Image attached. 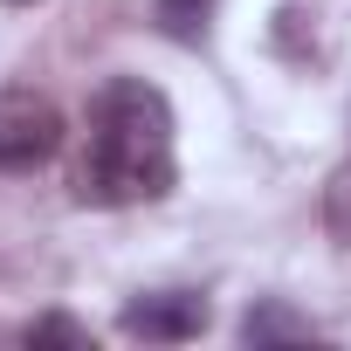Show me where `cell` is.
Wrapping results in <instances>:
<instances>
[{"mask_svg": "<svg viewBox=\"0 0 351 351\" xmlns=\"http://www.w3.org/2000/svg\"><path fill=\"white\" fill-rule=\"evenodd\" d=\"M180 165H172V104L145 76H117L90 104V145L76 165V200L90 207H138L165 200Z\"/></svg>", "mask_w": 351, "mask_h": 351, "instance_id": "1", "label": "cell"}, {"mask_svg": "<svg viewBox=\"0 0 351 351\" xmlns=\"http://www.w3.org/2000/svg\"><path fill=\"white\" fill-rule=\"evenodd\" d=\"M62 152V110L35 90L0 97V172H35Z\"/></svg>", "mask_w": 351, "mask_h": 351, "instance_id": "2", "label": "cell"}, {"mask_svg": "<svg viewBox=\"0 0 351 351\" xmlns=\"http://www.w3.org/2000/svg\"><path fill=\"white\" fill-rule=\"evenodd\" d=\"M207 324H214V310H207V296H193V289H152V296H131L124 317H117V330L138 337V344H186V337H200Z\"/></svg>", "mask_w": 351, "mask_h": 351, "instance_id": "3", "label": "cell"}, {"mask_svg": "<svg viewBox=\"0 0 351 351\" xmlns=\"http://www.w3.org/2000/svg\"><path fill=\"white\" fill-rule=\"evenodd\" d=\"M303 337H317V330H310V317H296V310H289V303H276V296H269V303H255V310L241 317V344H255V351H262V344H303Z\"/></svg>", "mask_w": 351, "mask_h": 351, "instance_id": "4", "label": "cell"}, {"mask_svg": "<svg viewBox=\"0 0 351 351\" xmlns=\"http://www.w3.org/2000/svg\"><path fill=\"white\" fill-rule=\"evenodd\" d=\"M207 14H214V0H158V28L172 42H200Z\"/></svg>", "mask_w": 351, "mask_h": 351, "instance_id": "5", "label": "cell"}, {"mask_svg": "<svg viewBox=\"0 0 351 351\" xmlns=\"http://www.w3.org/2000/svg\"><path fill=\"white\" fill-rule=\"evenodd\" d=\"M28 344H90V330L76 317H42V324H28Z\"/></svg>", "mask_w": 351, "mask_h": 351, "instance_id": "6", "label": "cell"}, {"mask_svg": "<svg viewBox=\"0 0 351 351\" xmlns=\"http://www.w3.org/2000/svg\"><path fill=\"white\" fill-rule=\"evenodd\" d=\"M14 8H35V0H14Z\"/></svg>", "mask_w": 351, "mask_h": 351, "instance_id": "7", "label": "cell"}]
</instances>
